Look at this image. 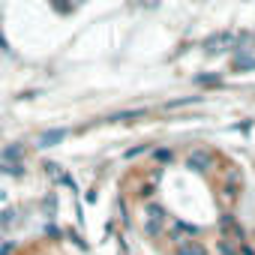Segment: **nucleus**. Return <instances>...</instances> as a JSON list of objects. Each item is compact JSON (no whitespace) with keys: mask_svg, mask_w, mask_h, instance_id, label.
I'll use <instances>...</instances> for the list:
<instances>
[{"mask_svg":"<svg viewBox=\"0 0 255 255\" xmlns=\"http://www.w3.org/2000/svg\"><path fill=\"white\" fill-rule=\"evenodd\" d=\"M3 156H6V159H12V156H15V159H21V147H6V153H3Z\"/></svg>","mask_w":255,"mask_h":255,"instance_id":"obj_4","label":"nucleus"},{"mask_svg":"<svg viewBox=\"0 0 255 255\" xmlns=\"http://www.w3.org/2000/svg\"><path fill=\"white\" fill-rule=\"evenodd\" d=\"M66 138V129H48L42 138H39V147H54V144H60Z\"/></svg>","mask_w":255,"mask_h":255,"instance_id":"obj_2","label":"nucleus"},{"mask_svg":"<svg viewBox=\"0 0 255 255\" xmlns=\"http://www.w3.org/2000/svg\"><path fill=\"white\" fill-rule=\"evenodd\" d=\"M0 255H6V249H0Z\"/></svg>","mask_w":255,"mask_h":255,"instance_id":"obj_6","label":"nucleus"},{"mask_svg":"<svg viewBox=\"0 0 255 255\" xmlns=\"http://www.w3.org/2000/svg\"><path fill=\"white\" fill-rule=\"evenodd\" d=\"M141 3H144V6H156V3H159V0H141Z\"/></svg>","mask_w":255,"mask_h":255,"instance_id":"obj_5","label":"nucleus"},{"mask_svg":"<svg viewBox=\"0 0 255 255\" xmlns=\"http://www.w3.org/2000/svg\"><path fill=\"white\" fill-rule=\"evenodd\" d=\"M186 165H189L192 171H207V168H210V153L198 147V150H192V153L186 156Z\"/></svg>","mask_w":255,"mask_h":255,"instance_id":"obj_1","label":"nucleus"},{"mask_svg":"<svg viewBox=\"0 0 255 255\" xmlns=\"http://www.w3.org/2000/svg\"><path fill=\"white\" fill-rule=\"evenodd\" d=\"M177 255H207V249L201 243H195V240H183L177 246Z\"/></svg>","mask_w":255,"mask_h":255,"instance_id":"obj_3","label":"nucleus"}]
</instances>
